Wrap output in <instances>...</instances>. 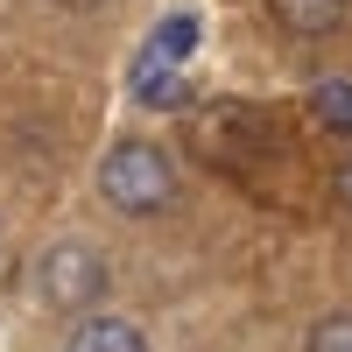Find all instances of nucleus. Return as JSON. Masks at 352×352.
<instances>
[{
  "mask_svg": "<svg viewBox=\"0 0 352 352\" xmlns=\"http://www.w3.org/2000/svg\"><path fill=\"white\" fill-rule=\"evenodd\" d=\"M190 43H197V21H190V14H169L155 36H148V64H184Z\"/></svg>",
  "mask_w": 352,
  "mask_h": 352,
  "instance_id": "0eeeda50",
  "label": "nucleus"
},
{
  "mask_svg": "<svg viewBox=\"0 0 352 352\" xmlns=\"http://www.w3.org/2000/svg\"><path fill=\"white\" fill-rule=\"evenodd\" d=\"M310 113H317V127L352 134V78H324V85L310 92Z\"/></svg>",
  "mask_w": 352,
  "mask_h": 352,
  "instance_id": "39448f33",
  "label": "nucleus"
},
{
  "mask_svg": "<svg viewBox=\"0 0 352 352\" xmlns=\"http://www.w3.org/2000/svg\"><path fill=\"white\" fill-rule=\"evenodd\" d=\"M134 99H141V106H184L190 92L176 85L169 64H148V56H141V64H134Z\"/></svg>",
  "mask_w": 352,
  "mask_h": 352,
  "instance_id": "423d86ee",
  "label": "nucleus"
},
{
  "mask_svg": "<svg viewBox=\"0 0 352 352\" xmlns=\"http://www.w3.org/2000/svg\"><path fill=\"white\" fill-rule=\"evenodd\" d=\"M56 8H71V14H92V8H106V0H56Z\"/></svg>",
  "mask_w": 352,
  "mask_h": 352,
  "instance_id": "9d476101",
  "label": "nucleus"
},
{
  "mask_svg": "<svg viewBox=\"0 0 352 352\" xmlns=\"http://www.w3.org/2000/svg\"><path fill=\"white\" fill-rule=\"evenodd\" d=\"M352 14V0H268V21L282 36H331Z\"/></svg>",
  "mask_w": 352,
  "mask_h": 352,
  "instance_id": "7ed1b4c3",
  "label": "nucleus"
},
{
  "mask_svg": "<svg viewBox=\"0 0 352 352\" xmlns=\"http://www.w3.org/2000/svg\"><path fill=\"white\" fill-rule=\"evenodd\" d=\"M331 197H338V204H345V212H352V155H345V162L331 169Z\"/></svg>",
  "mask_w": 352,
  "mask_h": 352,
  "instance_id": "1a4fd4ad",
  "label": "nucleus"
},
{
  "mask_svg": "<svg viewBox=\"0 0 352 352\" xmlns=\"http://www.w3.org/2000/svg\"><path fill=\"white\" fill-rule=\"evenodd\" d=\"M64 352H148V338H141L127 317H85Z\"/></svg>",
  "mask_w": 352,
  "mask_h": 352,
  "instance_id": "20e7f679",
  "label": "nucleus"
},
{
  "mask_svg": "<svg viewBox=\"0 0 352 352\" xmlns=\"http://www.w3.org/2000/svg\"><path fill=\"white\" fill-rule=\"evenodd\" d=\"M310 352H352V310H338V317H324V324L310 331Z\"/></svg>",
  "mask_w": 352,
  "mask_h": 352,
  "instance_id": "6e6552de",
  "label": "nucleus"
},
{
  "mask_svg": "<svg viewBox=\"0 0 352 352\" xmlns=\"http://www.w3.org/2000/svg\"><path fill=\"white\" fill-rule=\"evenodd\" d=\"M99 197L127 219H155L162 204L176 197V169L155 141H120L106 162H99Z\"/></svg>",
  "mask_w": 352,
  "mask_h": 352,
  "instance_id": "f257e3e1",
  "label": "nucleus"
},
{
  "mask_svg": "<svg viewBox=\"0 0 352 352\" xmlns=\"http://www.w3.org/2000/svg\"><path fill=\"white\" fill-rule=\"evenodd\" d=\"M106 282H113V268H106V254H92V247H78V240H64V247H50V254L36 261V296H43L50 310H92V303L106 296Z\"/></svg>",
  "mask_w": 352,
  "mask_h": 352,
  "instance_id": "f03ea898",
  "label": "nucleus"
}]
</instances>
